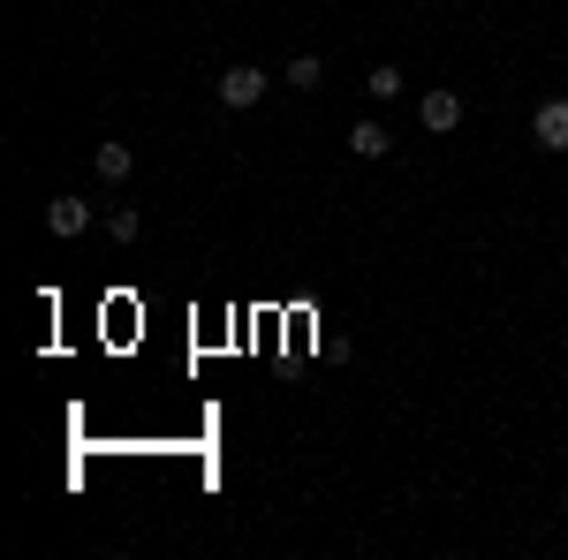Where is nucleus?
<instances>
[{
	"instance_id": "obj_1",
	"label": "nucleus",
	"mask_w": 568,
	"mask_h": 560,
	"mask_svg": "<svg viewBox=\"0 0 568 560\" xmlns=\"http://www.w3.org/2000/svg\"><path fill=\"white\" fill-rule=\"evenodd\" d=\"M265 91H273V77H265V69H251V61H235V69H220V106H227V114H243V106H258Z\"/></svg>"
},
{
	"instance_id": "obj_2",
	"label": "nucleus",
	"mask_w": 568,
	"mask_h": 560,
	"mask_svg": "<svg viewBox=\"0 0 568 560\" xmlns=\"http://www.w3.org/2000/svg\"><path fill=\"white\" fill-rule=\"evenodd\" d=\"M530 136H538L546 152H568V99H546V106L530 114Z\"/></svg>"
},
{
	"instance_id": "obj_3",
	"label": "nucleus",
	"mask_w": 568,
	"mask_h": 560,
	"mask_svg": "<svg viewBox=\"0 0 568 560\" xmlns=\"http://www.w3.org/2000/svg\"><path fill=\"white\" fill-rule=\"evenodd\" d=\"M417 114H425V130H433V136H447L455 122H463V91H425Z\"/></svg>"
},
{
	"instance_id": "obj_4",
	"label": "nucleus",
	"mask_w": 568,
	"mask_h": 560,
	"mask_svg": "<svg viewBox=\"0 0 568 560\" xmlns=\"http://www.w3.org/2000/svg\"><path fill=\"white\" fill-rule=\"evenodd\" d=\"M45 227L69 243V235H84V227H91V205H84V197H53V205H45Z\"/></svg>"
},
{
	"instance_id": "obj_5",
	"label": "nucleus",
	"mask_w": 568,
	"mask_h": 560,
	"mask_svg": "<svg viewBox=\"0 0 568 560\" xmlns=\"http://www.w3.org/2000/svg\"><path fill=\"white\" fill-rule=\"evenodd\" d=\"M349 152H356V160H387V152H394V130H387V122H356V130H349Z\"/></svg>"
},
{
	"instance_id": "obj_6",
	"label": "nucleus",
	"mask_w": 568,
	"mask_h": 560,
	"mask_svg": "<svg viewBox=\"0 0 568 560\" xmlns=\"http://www.w3.org/2000/svg\"><path fill=\"white\" fill-rule=\"evenodd\" d=\"M130 167H136L130 144H99V152H91V174H99V182H122Z\"/></svg>"
},
{
	"instance_id": "obj_7",
	"label": "nucleus",
	"mask_w": 568,
	"mask_h": 560,
	"mask_svg": "<svg viewBox=\"0 0 568 560\" xmlns=\"http://www.w3.org/2000/svg\"><path fill=\"white\" fill-rule=\"evenodd\" d=\"M318 77H326L318 53H296V61H288V91H318Z\"/></svg>"
},
{
	"instance_id": "obj_8",
	"label": "nucleus",
	"mask_w": 568,
	"mask_h": 560,
	"mask_svg": "<svg viewBox=\"0 0 568 560\" xmlns=\"http://www.w3.org/2000/svg\"><path fill=\"white\" fill-rule=\"evenodd\" d=\"M364 91H372V99H402V69H394V61H379V69H372V77H364Z\"/></svg>"
},
{
	"instance_id": "obj_9",
	"label": "nucleus",
	"mask_w": 568,
	"mask_h": 560,
	"mask_svg": "<svg viewBox=\"0 0 568 560\" xmlns=\"http://www.w3.org/2000/svg\"><path fill=\"white\" fill-rule=\"evenodd\" d=\"M106 235H114V243H136V213H130V205H122V213H106Z\"/></svg>"
},
{
	"instance_id": "obj_10",
	"label": "nucleus",
	"mask_w": 568,
	"mask_h": 560,
	"mask_svg": "<svg viewBox=\"0 0 568 560\" xmlns=\"http://www.w3.org/2000/svg\"><path fill=\"white\" fill-rule=\"evenodd\" d=\"M561 508H568V492H561Z\"/></svg>"
}]
</instances>
